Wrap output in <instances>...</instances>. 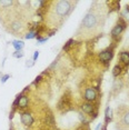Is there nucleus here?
I'll return each mask as SVG.
<instances>
[{
  "label": "nucleus",
  "instance_id": "obj_21",
  "mask_svg": "<svg viewBox=\"0 0 129 130\" xmlns=\"http://www.w3.org/2000/svg\"><path fill=\"white\" fill-rule=\"evenodd\" d=\"M42 80V75H40V76H38L37 78H36V80H35V82H34V85H36V84H38V82H40Z\"/></svg>",
  "mask_w": 129,
  "mask_h": 130
},
{
  "label": "nucleus",
  "instance_id": "obj_3",
  "mask_svg": "<svg viewBox=\"0 0 129 130\" xmlns=\"http://www.w3.org/2000/svg\"><path fill=\"white\" fill-rule=\"evenodd\" d=\"M126 27H127V23L124 21V19H122V18H120L118 23H117L115 27L112 28V30H111V37L115 38V39H116V38H118L120 35L124 32Z\"/></svg>",
  "mask_w": 129,
  "mask_h": 130
},
{
  "label": "nucleus",
  "instance_id": "obj_15",
  "mask_svg": "<svg viewBox=\"0 0 129 130\" xmlns=\"http://www.w3.org/2000/svg\"><path fill=\"white\" fill-rule=\"evenodd\" d=\"M37 37H38L37 31H35V30H30V31H29L28 34L25 36L26 39H34V38H37Z\"/></svg>",
  "mask_w": 129,
  "mask_h": 130
},
{
  "label": "nucleus",
  "instance_id": "obj_16",
  "mask_svg": "<svg viewBox=\"0 0 129 130\" xmlns=\"http://www.w3.org/2000/svg\"><path fill=\"white\" fill-rule=\"evenodd\" d=\"M74 42H75V41H74V39H69V40H68V41H67V42H66V45L63 46L62 50H63V51H68V50L70 49V47L72 46V43H74Z\"/></svg>",
  "mask_w": 129,
  "mask_h": 130
},
{
  "label": "nucleus",
  "instance_id": "obj_1",
  "mask_svg": "<svg viewBox=\"0 0 129 130\" xmlns=\"http://www.w3.org/2000/svg\"><path fill=\"white\" fill-rule=\"evenodd\" d=\"M98 25H99V14L90 9V11L85 16V18L81 21L77 35L79 37H83V35H88V36L91 35L92 36L97 27H98Z\"/></svg>",
  "mask_w": 129,
  "mask_h": 130
},
{
  "label": "nucleus",
  "instance_id": "obj_14",
  "mask_svg": "<svg viewBox=\"0 0 129 130\" xmlns=\"http://www.w3.org/2000/svg\"><path fill=\"white\" fill-rule=\"evenodd\" d=\"M19 29H21V22H19V21L11 22V30L13 32H18Z\"/></svg>",
  "mask_w": 129,
  "mask_h": 130
},
{
  "label": "nucleus",
  "instance_id": "obj_6",
  "mask_svg": "<svg viewBox=\"0 0 129 130\" xmlns=\"http://www.w3.org/2000/svg\"><path fill=\"white\" fill-rule=\"evenodd\" d=\"M21 122L27 127L31 126L32 123H34V118H32L30 112H22L21 113Z\"/></svg>",
  "mask_w": 129,
  "mask_h": 130
},
{
  "label": "nucleus",
  "instance_id": "obj_4",
  "mask_svg": "<svg viewBox=\"0 0 129 130\" xmlns=\"http://www.w3.org/2000/svg\"><path fill=\"white\" fill-rule=\"evenodd\" d=\"M112 57H114V48H107L106 50H104V51H101L99 54V59L104 63L110 62Z\"/></svg>",
  "mask_w": 129,
  "mask_h": 130
},
{
  "label": "nucleus",
  "instance_id": "obj_19",
  "mask_svg": "<svg viewBox=\"0 0 129 130\" xmlns=\"http://www.w3.org/2000/svg\"><path fill=\"white\" fill-rule=\"evenodd\" d=\"M23 55H25V54H23L22 51H14L12 56H13L14 58H22Z\"/></svg>",
  "mask_w": 129,
  "mask_h": 130
},
{
  "label": "nucleus",
  "instance_id": "obj_9",
  "mask_svg": "<svg viewBox=\"0 0 129 130\" xmlns=\"http://www.w3.org/2000/svg\"><path fill=\"white\" fill-rule=\"evenodd\" d=\"M119 59L126 67L129 66V52L128 51H121L119 55Z\"/></svg>",
  "mask_w": 129,
  "mask_h": 130
},
{
  "label": "nucleus",
  "instance_id": "obj_24",
  "mask_svg": "<svg viewBox=\"0 0 129 130\" xmlns=\"http://www.w3.org/2000/svg\"><path fill=\"white\" fill-rule=\"evenodd\" d=\"M101 126H102V125H101V123H99V125H98V126H97V127H96V129H95V130H99V129H100V128H101Z\"/></svg>",
  "mask_w": 129,
  "mask_h": 130
},
{
  "label": "nucleus",
  "instance_id": "obj_11",
  "mask_svg": "<svg viewBox=\"0 0 129 130\" xmlns=\"http://www.w3.org/2000/svg\"><path fill=\"white\" fill-rule=\"evenodd\" d=\"M12 47L16 49V51H22L23 47H25V43H23V41H21V40H13Z\"/></svg>",
  "mask_w": 129,
  "mask_h": 130
},
{
  "label": "nucleus",
  "instance_id": "obj_13",
  "mask_svg": "<svg viewBox=\"0 0 129 130\" xmlns=\"http://www.w3.org/2000/svg\"><path fill=\"white\" fill-rule=\"evenodd\" d=\"M121 72H122V68L120 64H116L115 67H114V69H112V76L114 77H118L119 75H121Z\"/></svg>",
  "mask_w": 129,
  "mask_h": 130
},
{
  "label": "nucleus",
  "instance_id": "obj_7",
  "mask_svg": "<svg viewBox=\"0 0 129 130\" xmlns=\"http://www.w3.org/2000/svg\"><path fill=\"white\" fill-rule=\"evenodd\" d=\"M81 109H83V111L85 112V113H87V115H91L92 112L96 110L95 106H93L91 102H85V103H83V105H81Z\"/></svg>",
  "mask_w": 129,
  "mask_h": 130
},
{
  "label": "nucleus",
  "instance_id": "obj_20",
  "mask_svg": "<svg viewBox=\"0 0 129 130\" xmlns=\"http://www.w3.org/2000/svg\"><path fill=\"white\" fill-rule=\"evenodd\" d=\"M9 78H10V75H5V76H2V77H1V82H2V84H5V82L7 81Z\"/></svg>",
  "mask_w": 129,
  "mask_h": 130
},
{
  "label": "nucleus",
  "instance_id": "obj_8",
  "mask_svg": "<svg viewBox=\"0 0 129 130\" xmlns=\"http://www.w3.org/2000/svg\"><path fill=\"white\" fill-rule=\"evenodd\" d=\"M20 94H21V93H20ZM28 103H29L28 97L21 94V96H20V99H19V102H18V107L21 108V109H25V108L28 107Z\"/></svg>",
  "mask_w": 129,
  "mask_h": 130
},
{
  "label": "nucleus",
  "instance_id": "obj_12",
  "mask_svg": "<svg viewBox=\"0 0 129 130\" xmlns=\"http://www.w3.org/2000/svg\"><path fill=\"white\" fill-rule=\"evenodd\" d=\"M111 108L110 107H107L106 110H105V123L106 125H108V123L111 121V119H112V115H111Z\"/></svg>",
  "mask_w": 129,
  "mask_h": 130
},
{
  "label": "nucleus",
  "instance_id": "obj_2",
  "mask_svg": "<svg viewBox=\"0 0 129 130\" xmlns=\"http://www.w3.org/2000/svg\"><path fill=\"white\" fill-rule=\"evenodd\" d=\"M55 4V13L58 18H66L70 11L72 10V2L71 1H56Z\"/></svg>",
  "mask_w": 129,
  "mask_h": 130
},
{
  "label": "nucleus",
  "instance_id": "obj_18",
  "mask_svg": "<svg viewBox=\"0 0 129 130\" xmlns=\"http://www.w3.org/2000/svg\"><path fill=\"white\" fill-rule=\"evenodd\" d=\"M46 122L49 123V125H54V123H55L54 116H52V115H47V117H46Z\"/></svg>",
  "mask_w": 129,
  "mask_h": 130
},
{
  "label": "nucleus",
  "instance_id": "obj_5",
  "mask_svg": "<svg viewBox=\"0 0 129 130\" xmlns=\"http://www.w3.org/2000/svg\"><path fill=\"white\" fill-rule=\"evenodd\" d=\"M84 98L85 100H87L88 102H92L97 99V91L95 90V88H91V87H88L86 88L84 92Z\"/></svg>",
  "mask_w": 129,
  "mask_h": 130
},
{
  "label": "nucleus",
  "instance_id": "obj_10",
  "mask_svg": "<svg viewBox=\"0 0 129 130\" xmlns=\"http://www.w3.org/2000/svg\"><path fill=\"white\" fill-rule=\"evenodd\" d=\"M69 105H70L69 103V98L68 97H66V96H63L62 98H61L60 101L58 102V109H59V110H62V109L68 107Z\"/></svg>",
  "mask_w": 129,
  "mask_h": 130
},
{
  "label": "nucleus",
  "instance_id": "obj_22",
  "mask_svg": "<svg viewBox=\"0 0 129 130\" xmlns=\"http://www.w3.org/2000/svg\"><path fill=\"white\" fill-rule=\"evenodd\" d=\"M38 57H39V51H35L34 57H32V59H34V61H35V60H37Z\"/></svg>",
  "mask_w": 129,
  "mask_h": 130
},
{
  "label": "nucleus",
  "instance_id": "obj_23",
  "mask_svg": "<svg viewBox=\"0 0 129 130\" xmlns=\"http://www.w3.org/2000/svg\"><path fill=\"white\" fill-rule=\"evenodd\" d=\"M100 129L101 130H107V125H106V123H104V126H101Z\"/></svg>",
  "mask_w": 129,
  "mask_h": 130
},
{
  "label": "nucleus",
  "instance_id": "obj_17",
  "mask_svg": "<svg viewBox=\"0 0 129 130\" xmlns=\"http://www.w3.org/2000/svg\"><path fill=\"white\" fill-rule=\"evenodd\" d=\"M122 123L129 126V111H127L124 116H122Z\"/></svg>",
  "mask_w": 129,
  "mask_h": 130
}]
</instances>
